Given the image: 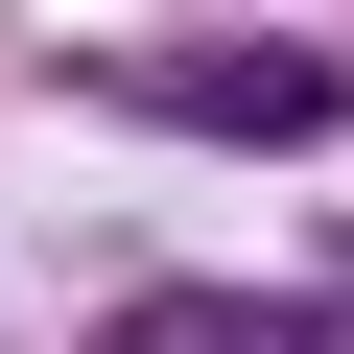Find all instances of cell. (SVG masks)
Returning a JSON list of instances; mask_svg holds the SVG:
<instances>
[{
  "mask_svg": "<svg viewBox=\"0 0 354 354\" xmlns=\"http://www.w3.org/2000/svg\"><path fill=\"white\" fill-rule=\"evenodd\" d=\"M118 354H330L307 307H118Z\"/></svg>",
  "mask_w": 354,
  "mask_h": 354,
  "instance_id": "cell-2",
  "label": "cell"
},
{
  "mask_svg": "<svg viewBox=\"0 0 354 354\" xmlns=\"http://www.w3.org/2000/svg\"><path fill=\"white\" fill-rule=\"evenodd\" d=\"M118 118H189V142H330L354 118V71L330 48H71Z\"/></svg>",
  "mask_w": 354,
  "mask_h": 354,
  "instance_id": "cell-1",
  "label": "cell"
}]
</instances>
